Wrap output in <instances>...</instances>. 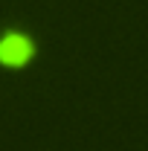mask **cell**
Masks as SVG:
<instances>
[{
  "instance_id": "obj_1",
  "label": "cell",
  "mask_w": 148,
  "mask_h": 151,
  "mask_svg": "<svg viewBox=\"0 0 148 151\" xmlns=\"http://www.w3.org/2000/svg\"><path fill=\"white\" fill-rule=\"evenodd\" d=\"M29 44L20 38V32L18 35H6V41H3V55L6 58H12V61H20L23 55H29Z\"/></svg>"
}]
</instances>
